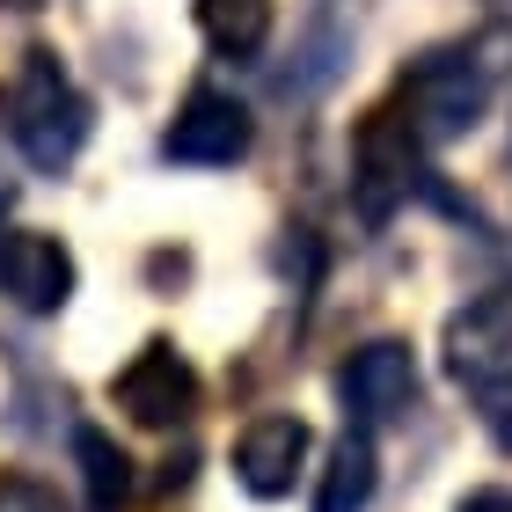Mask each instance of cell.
I'll use <instances>...</instances> for the list:
<instances>
[{
    "label": "cell",
    "instance_id": "obj_11",
    "mask_svg": "<svg viewBox=\"0 0 512 512\" xmlns=\"http://www.w3.org/2000/svg\"><path fill=\"white\" fill-rule=\"evenodd\" d=\"M198 30L227 59H256L271 37V0H198Z\"/></svg>",
    "mask_w": 512,
    "mask_h": 512
},
{
    "label": "cell",
    "instance_id": "obj_10",
    "mask_svg": "<svg viewBox=\"0 0 512 512\" xmlns=\"http://www.w3.org/2000/svg\"><path fill=\"white\" fill-rule=\"evenodd\" d=\"M374 483H381V461H374V432H344L330 461H322V483H315V512H366L374 505Z\"/></svg>",
    "mask_w": 512,
    "mask_h": 512
},
{
    "label": "cell",
    "instance_id": "obj_6",
    "mask_svg": "<svg viewBox=\"0 0 512 512\" xmlns=\"http://www.w3.org/2000/svg\"><path fill=\"white\" fill-rule=\"evenodd\" d=\"M439 366H447L454 388L483 395L505 366H512V286L476 293L461 315H447V337H439Z\"/></svg>",
    "mask_w": 512,
    "mask_h": 512
},
{
    "label": "cell",
    "instance_id": "obj_8",
    "mask_svg": "<svg viewBox=\"0 0 512 512\" xmlns=\"http://www.w3.org/2000/svg\"><path fill=\"white\" fill-rule=\"evenodd\" d=\"M417 169H425V147H417V139L395 125L388 110H374V118L359 125V147H352V191H359V213L381 227L395 205L410 198Z\"/></svg>",
    "mask_w": 512,
    "mask_h": 512
},
{
    "label": "cell",
    "instance_id": "obj_12",
    "mask_svg": "<svg viewBox=\"0 0 512 512\" xmlns=\"http://www.w3.org/2000/svg\"><path fill=\"white\" fill-rule=\"evenodd\" d=\"M74 461H81V483H88V505H96V512H118L132 498V461H125V447L110 432L81 425L74 432Z\"/></svg>",
    "mask_w": 512,
    "mask_h": 512
},
{
    "label": "cell",
    "instance_id": "obj_7",
    "mask_svg": "<svg viewBox=\"0 0 512 512\" xmlns=\"http://www.w3.org/2000/svg\"><path fill=\"white\" fill-rule=\"evenodd\" d=\"M0 300L22 315H59L74 300V249L37 227H0Z\"/></svg>",
    "mask_w": 512,
    "mask_h": 512
},
{
    "label": "cell",
    "instance_id": "obj_9",
    "mask_svg": "<svg viewBox=\"0 0 512 512\" xmlns=\"http://www.w3.org/2000/svg\"><path fill=\"white\" fill-rule=\"evenodd\" d=\"M308 447H315L308 417H293V410L249 417L242 439H235V483H242L249 498H286L293 476L308 469Z\"/></svg>",
    "mask_w": 512,
    "mask_h": 512
},
{
    "label": "cell",
    "instance_id": "obj_2",
    "mask_svg": "<svg viewBox=\"0 0 512 512\" xmlns=\"http://www.w3.org/2000/svg\"><path fill=\"white\" fill-rule=\"evenodd\" d=\"M8 139L37 176L74 169V154L88 147V96L59 66V52H22L8 88Z\"/></svg>",
    "mask_w": 512,
    "mask_h": 512
},
{
    "label": "cell",
    "instance_id": "obj_4",
    "mask_svg": "<svg viewBox=\"0 0 512 512\" xmlns=\"http://www.w3.org/2000/svg\"><path fill=\"white\" fill-rule=\"evenodd\" d=\"M249 147H256V118L227 88L183 96V110L169 118V132H161V161H176V169H235Z\"/></svg>",
    "mask_w": 512,
    "mask_h": 512
},
{
    "label": "cell",
    "instance_id": "obj_3",
    "mask_svg": "<svg viewBox=\"0 0 512 512\" xmlns=\"http://www.w3.org/2000/svg\"><path fill=\"white\" fill-rule=\"evenodd\" d=\"M337 403H344V417H352L359 432L410 417L417 410V352H410L403 337L359 344V352L337 366Z\"/></svg>",
    "mask_w": 512,
    "mask_h": 512
},
{
    "label": "cell",
    "instance_id": "obj_5",
    "mask_svg": "<svg viewBox=\"0 0 512 512\" xmlns=\"http://www.w3.org/2000/svg\"><path fill=\"white\" fill-rule=\"evenodd\" d=\"M110 403L147 432H176L183 417L198 410V366L183 359L169 337H154V344H139L125 359V374L110 381Z\"/></svg>",
    "mask_w": 512,
    "mask_h": 512
},
{
    "label": "cell",
    "instance_id": "obj_1",
    "mask_svg": "<svg viewBox=\"0 0 512 512\" xmlns=\"http://www.w3.org/2000/svg\"><path fill=\"white\" fill-rule=\"evenodd\" d=\"M483 103H491V74H483V59L461 52V44H439V52H417L403 74H395V96L381 110L425 154H439V147H454L461 132H476Z\"/></svg>",
    "mask_w": 512,
    "mask_h": 512
},
{
    "label": "cell",
    "instance_id": "obj_14",
    "mask_svg": "<svg viewBox=\"0 0 512 512\" xmlns=\"http://www.w3.org/2000/svg\"><path fill=\"white\" fill-rule=\"evenodd\" d=\"M0 512H66L37 476H0Z\"/></svg>",
    "mask_w": 512,
    "mask_h": 512
},
{
    "label": "cell",
    "instance_id": "obj_16",
    "mask_svg": "<svg viewBox=\"0 0 512 512\" xmlns=\"http://www.w3.org/2000/svg\"><path fill=\"white\" fill-rule=\"evenodd\" d=\"M0 8H22V15H30V8H44V0H0Z\"/></svg>",
    "mask_w": 512,
    "mask_h": 512
},
{
    "label": "cell",
    "instance_id": "obj_15",
    "mask_svg": "<svg viewBox=\"0 0 512 512\" xmlns=\"http://www.w3.org/2000/svg\"><path fill=\"white\" fill-rule=\"evenodd\" d=\"M454 512H512V491H505V483H483V491H469Z\"/></svg>",
    "mask_w": 512,
    "mask_h": 512
},
{
    "label": "cell",
    "instance_id": "obj_13",
    "mask_svg": "<svg viewBox=\"0 0 512 512\" xmlns=\"http://www.w3.org/2000/svg\"><path fill=\"white\" fill-rule=\"evenodd\" d=\"M476 403H483V425H491V439H498V447L512 454V366H505V374H498L491 388L476 395Z\"/></svg>",
    "mask_w": 512,
    "mask_h": 512
}]
</instances>
